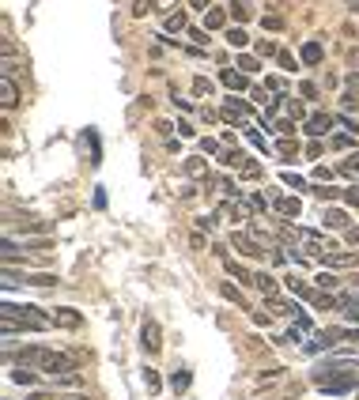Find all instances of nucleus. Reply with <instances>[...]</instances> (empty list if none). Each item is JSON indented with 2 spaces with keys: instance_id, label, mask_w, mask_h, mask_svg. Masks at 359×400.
<instances>
[{
  "instance_id": "obj_1",
  "label": "nucleus",
  "mask_w": 359,
  "mask_h": 400,
  "mask_svg": "<svg viewBox=\"0 0 359 400\" xmlns=\"http://www.w3.org/2000/svg\"><path fill=\"white\" fill-rule=\"evenodd\" d=\"M15 325L20 329H50V313L38 310V306H15V302H4V332H15Z\"/></svg>"
},
{
  "instance_id": "obj_2",
  "label": "nucleus",
  "mask_w": 359,
  "mask_h": 400,
  "mask_svg": "<svg viewBox=\"0 0 359 400\" xmlns=\"http://www.w3.org/2000/svg\"><path fill=\"white\" fill-rule=\"evenodd\" d=\"M80 362L76 351H50V348H42V359H38V366L45 370V374H72V366Z\"/></svg>"
},
{
  "instance_id": "obj_3",
  "label": "nucleus",
  "mask_w": 359,
  "mask_h": 400,
  "mask_svg": "<svg viewBox=\"0 0 359 400\" xmlns=\"http://www.w3.org/2000/svg\"><path fill=\"white\" fill-rule=\"evenodd\" d=\"M250 114H254V110H250V102H242V98H231V95L224 98V121H231V125L246 128V117H250Z\"/></svg>"
},
{
  "instance_id": "obj_4",
  "label": "nucleus",
  "mask_w": 359,
  "mask_h": 400,
  "mask_svg": "<svg viewBox=\"0 0 359 400\" xmlns=\"http://www.w3.org/2000/svg\"><path fill=\"white\" fill-rule=\"evenodd\" d=\"M140 348L148 351V355H159V351H163V329H159V321H144L140 325Z\"/></svg>"
},
{
  "instance_id": "obj_5",
  "label": "nucleus",
  "mask_w": 359,
  "mask_h": 400,
  "mask_svg": "<svg viewBox=\"0 0 359 400\" xmlns=\"http://www.w3.org/2000/svg\"><path fill=\"white\" fill-rule=\"evenodd\" d=\"M359 381L352 378V370H344V374H333V378H318V389L321 393H352Z\"/></svg>"
},
{
  "instance_id": "obj_6",
  "label": "nucleus",
  "mask_w": 359,
  "mask_h": 400,
  "mask_svg": "<svg viewBox=\"0 0 359 400\" xmlns=\"http://www.w3.org/2000/svg\"><path fill=\"white\" fill-rule=\"evenodd\" d=\"M231 242L242 249L246 257H261V253H265V249H261V238H250L246 230H231Z\"/></svg>"
},
{
  "instance_id": "obj_7",
  "label": "nucleus",
  "mask_w": 359,
  "mask_h": 400,
  "mask_svg": "<svg viewBox=\"0 0 359 400\" xmlns=\"http://www.w3.org/2000/svg\"><path fill=\"white\" fill-rule=\"evenodd\" d=\"M321 227L348 230V227H352V216H348V212H340V208H325V212H321Z\"/></svg>"
},
{
  "instance_id": "obj_8",
  "label": "nucleus",
  "mask_w": 359,
  "mask_h": 400,
  "mask_svg": "<svg viewBox=\"0 0 359 400\" xmlns=\"http://www.w3.org/2000/svg\"><path fill=\"white\" fill-rule=\"evenodd\" d=\"M219 83H224L227 91H246V87H250V80H246L242 68H224V72H219Z\"/></svg>"
},
{
  "instance_id": "obj_9",
  "label": "nucleus",
  "mask_w": 359,
  "mask_h": 400,
  "mask_svg": "<svg viewBox=\"0 0 359 400\" xmlns=\"http://www.w3.org/2000/svg\"><path fill=\"white\" fill-rule=\"evenodd\" d=\"M302 128H307V136H325L329 128H333V117L318 110V114H310V117H307V125H302Z\"/></svg>"
},
{
  "instance_id": "obj_10",
  "label": "nucleus",
  "mask_w": 359,
  "mask_h": 400,
  "mask_svg": "<svg viewBox=\"0 0 359 400\" xmlns=\"http://www.w3.org/2000/svg\"><path fill=\"white\" fill-rule=\"evenodd\" d=\"M321 265H329V268H356L359 257H356V253H344V249H337V253H325V257H321Z\"/></svg>"
},
{
  "instance_id": "obj_11",
  "label": "nucleus",
  "mask_w": 359,
  "mask_h": 400,
  "mask_svg": "<svg viewBox=\"0 0 359 400\" xmlns=\"http://www.w3.org/2000/svg\"><path fill=\"white\" fill-rule=\"evenodd\" d=\"M53 318H57V325H64V329H80V310H72V306H61L57 313H53Z\"/></svg>"
},
{
  "instance_id": "obj_12",
  "label": "nucleus",
  "mask_w": 359,
  "mask_h": 400,
  "mask_svg": "<svg viewBox=\"0 0 359 400\" xmlns=\"http://www.w3.org/2000/svg\"><path fill=\"white\" fill-rule=\"evenodd\" d=\"M15 102H20V95H15V80L4 76V87H0V106H4V110H15Z\"/></svg>"
},
{
  "instance_id": "obj_13",
  "label": "nucleus",
  "mask_w": 359,
  "mask_h": 400,
  "mask_svg": "<svg viewBox=\"0 0 359 400\" xmlns=\"http://www.w3.org/2000/svg\"><path fill=\"white\" fill-rule=\"evenodd\" d=\"M224 23H227V12H224V8H208V12H205V31H219Z\"/></svg>"
},
{
  "instance_id": "obj_14",
  "label": "nucleus",
  "mask_w": 359,
  "mask_h": 400,
  "mask_svg": "<svg viewBox=\"0 0 359 400\" xmlns=\"http://www.w3.org/2000/svg\"><path fill=\"white\" fill-rule=\"evenodd\" d=\"M284 110H288L291 121H307V102L302 98H284Z\"/></svg>"
},
{
  "instance_id": "obj_15",
  "label": "nucleus",
  "mask_w": 359,
  "mask_h": 400,
  "mask_svg": "<svg viewBox=\"0 0 359 400\" xmlns=\"http://www.w3.org/2000/svg\"><path fill=\"white\" fill-rule=\"evenodd\" d=\"M299 61L310 64V68H314V64H321V45H318V42H307V45H302V53H299Z\"/></svg>"
},
{
  "instance_id": "obj_16",
  "label": "nucleus",
  "mask_w": 359,
  "mask_h": 400,
  "mask_svg": "<svg viewBox=\"0 0 359 400\" xmlns=\"http://www.w3.org/2000/svg\"><path fill=\"white\" fill-rule=\"evenodd\" d=\"M254 287L265 295V299H272V295H276V280H272L269 272H257V276H254Z\"/></svg>"
},
{
  "instance_id": "obj_17",
  "label": "nucleus",
  "mask_w": 359,
  "mask_h": 400,
  "mask_svg": "<svg viewBox=\"0 0 359 400\" xmlns=\"http://www.w3.org/2000/svg\"><path fill=\"white\" fill-rule=\"evenodd\" d=\"M299 208H302V200L295 197H276V212L280 216H299Z\"/></svg>"
},
{
  "instance_id": "obj_18",
  "label": "nucleus",
  "mask_w": 359,
  "mask_h": 400,
  "mask_svg": "<svg viewBox=\"0 0 359 400\" xmlns=\"http://www.w3.org/2000/svg\"><path fill=\"white\" fill-rule=\"evenodd\" d=\"M219 295H224L227 302H235V306H242V310H246V299H242V291H238V287H235L231 280H227L224 287H219Z\"/></svg>"
},
{
  "instance_id": "obj_19",
  "label": "nucleus",
  "mask_w": 359,
  "mask_h": 400,
  "mask_svg": "<svg viewBox=\"0 0 359 400\" xmlns=\"http://www.w3.org/2000/svg\"><path fill=\"white\" fill-rule=\"evenodd\" d=\"M8 381H15V385H34V374H31V370H23V366H12V370H8Z\"/></svg>"
},
{
  "instance_id": "obj_20",
  "label": "nucleus",
  "mask_w": 359,
  "mask_h": 400,
  "mask_svg": "<svg viewBox=\"0 0 359 400\" xmlns=\"http://www.w3.org/2000/svg\"><path fill=\"white\" fill-rule=\"evenodd\" d=\"M182 27H186V15H182V12H170L167 20H163V31H167V34H178Z\"/></svg>"
},
{
  "instance_id": "obj_21",
  "label": "nucleus",
  "mask_w": 359,
  "mask_h": 400,
  "mask_svg": "<svg viewBox=\"0 0 359 400\" xmlns=\"http://www.w3.org/2000/svg\"><path fill=\"white\" fill-rule=\"evenodd\" d=\"M352 136H356V133H348V128H344V133H333V136H329V144H333L337 151H348V147H352Z\"/></svg>"
},
{
  "instance_id": "obj_22",
  "label": "nucleus",
  "mask_w": 359,
  "mask_h": 400,
  "mask_svg": "<svg viewBox=\"0 0 359 400\" xmlns=\"http://www.w3.org/2000/svg\"><path fill=\"white\" fill-rule=\"evenodd\" d=\"M224 268H227V276H231V280L250 283V276H246V268H242V265H235V260H224Z\"/></svg>"
},
{
  "instance_id": "obj_23",
  "label": "nucleus",
  "mask_w": 359,
  "mask_h": 400,
  "mask_svg": "<svg viewBox=\"0 0 359 400\" xmlns=\"http://www.w3.org/2000/svg\"><path fill=\"white\" fill-rule=\"evenodd\" d=\"M27 400H87L84 393H64V397H57V393H31Z\"/></svg>"
},
{
  "instance_id": "obj_24",
  "label": "nucleus",
  "mask_w": 359,
  "mask_h": 400,
  "mask_svg": "<svg viewBox=\"0 0 359 400\" xmlns=\"http://www.w3.org/2000/svg\"><path fill=\"white\" fill-rule=\"evenodd\" d=\"M340 174H348V178H352V174H359V151H352L344 163H340Z\"/></svg>"
},
{
  "instance_id": "obj_25",
  "label": "nucleus",
  "mask_w": 359,
  "mask_h": 400,
  "mask_svg": "<svg viewBox=\"0 0 359 400\" xmlns=\"http://www.w3.org/2000/svg\"><path fill=\"white\" fill-rule=\"evenodd\" d=\"M246 140H250L254 147H261V155H265V151H269V144H265V136H261V133H257V128H250V125H246Z\"/></svg>"
},
{
  "instance_id": "obj_26",
  "label": "nucleus",
  "mask_w": 359,
  "mask_h": 400,
  "mask_svg": "<svg viewBox=\"0 0 359 400\" xmlns=\"http://www.w3.org/2000/svg\"><path fill=\"white\" fill-rule=\"evenodd\" d=\"M227 42H231V45H238V50H242V45L250 42V38H246V31H242V27H231V31H227Z\"/></svg>"
},
{
  "instance_id": "obj_27",
  "label": "nucleus",
  "mask_w": 359,
  "mask_h": 400,
  "mask_svg": "<svg viewBox=\"0 0 359 400\" xmlns=\"http://www.w3.org/2000/svg\"><path fill=\"white\" fill-rule=\"evenodd\" d=\"M250 98L257 102V106H272V95L265 87H250Z\"/></svg>"
},
{
  "instance_id": "obj_28",
  "label": "nucleus",
  "mask_w": 359,
  "mask_h": 400,
  "mask_svg": "<svg viewBox=\"0 0 359 400\" xmlns=\"http://www.w3.org/2000/svg\"><path fill=\"white\" fill-rule=\"evenodd\" d=\"M276 61H280L284 72H295L299 68V57H291V53H276Z\"/></svg>"
},
{
  "instance_id": "obj_29",
  "label": "nucleus",
  "mask_w": 359,
  "mask_h": 400,
  "mask_svg": "<svg viewBox=\"0 0 359 400\" xmlns=\"http://www.w3.org/2000/svg\"><path fill=\"white\" fill-rule=\"evenodd\" d=\"M193 95H200V98H205V95H212V80L197 76V80H193Z\"/></svg>"
},
{
  "instance_id": "obj_30",
  "label": "nucleus",
  "mask_w": 359,
  "mask_h": 400,
  "mask_svg": "<svg viewBox=\"0 0 359 400\" xmlns=\"http://www.w3.org/2000/svg\"><path fill=\"white\" fill-rule=\"evenodd\" d=\"M299 95L307 98V102L318 98V83H314V80H302V83H299Z\"/></svg>"
},
{
  "instance_id": "obj_31",
  "label": "nucleus",
  "mask_w": 359,
  "mask_h": 400,
  "mask_svg": "<svg viewBox=\"0 0 359 400\" xmlns=\"http://www.w3.org/2000/svg\"><path fill=\"white\" fill-rule=\"evenodd\" d=\"M276 151H280L284 159H295V151H299V147H295V140H280V144H276Z\"/></svg>"
},
{
  "instance_id": "obj_32",
  "label": "nucleus",
  "mask_w": 359,
  "mask_h": 400,
  "mask_svg": "<svg viewBox=\"0 0 359 400\" xmlns=\"http://www.w3.org/2000/svg\"><path fill=\"white\" fill-rule=\"evenodd\" d=\"M144 381H148V393H159V389H163V381H159L155 370H144Z\"/></svg>"
},
{
  "instance_id": "obj_33",
  "label": "nucleus",
  "mask_w": 359,
  "mask_h": 400,
  "mask_svg": "<svg viewBox=\"0 0 359 400\" xmlns=\"http://www.w3.org/2000/svg\"><path fill=\"white\" fill-rule=\"evenodd\" d=\"M291 321H295V329H299V332H307V329H310V321H307V313H302V310H299V306H295V310H291Z\"/></svg>"
},
{
  "instance_id": "obj_34",
  "label": "nucleus",
  "mask_w": 359,
  "mask_h": 400,
  "mask_svg": "<svg viewBox=\"0 0 359 400\" xmlns=\"http://www.w3.org/2000/svg\"><path fill=\"white\" fill-rule=\"evenodd\" d=\"M186 389H189V374L178 370V374H174V393H186Z\"/></svg>"
},
{
  "instance_id": "obj_35",
  "label": "nucleus",
  "mask_w": 359,
  "mask_h": 400,
  "mask_svg": "<svg viewBox=\"0 0 359 400\" xmlns=\"http://www.w3.org/2000/svg\"><path fill=\"white\" fill-rule=\"evenodd\" d=\"M189 38H193V45H200V50H205V45H208V31H200V27H193V31H189Z\"/></svg>"
},
{
  "instance_id": "obj_36",
  "label": "nucleus",
  "mask_w": 359,
  "mask_h": 400,
  "mask_svg": "<svg viewBox=\"0 0 359 400\" xmlns=\"http://www.w3.org/2000/svg\"><path fill=\"white\" fill-rule=\"evenodd\" d=\"M261 27H265V31H284V20H280V15H265Z\"/></svg>"
},
{
  "instance_id": "obj_37",
  "label": "nucleus",
  "mask_w": 359,
  "mask_h": 400,
  "mask_svg": "<svg viewBox=\"0 0 359 400\" xmlns=\"http://www.w3.org/2000/svg\"><path fill=\"white\" fill-rule=\"evenodd\" d=\"M200 147H205L208 155H224V151H227V147H219V140H208V136L200 140Z\"/></svg>"
},
{
  "instance_id": "obj_38",
  "label": "nucleus",
  "mask_w": 359,
  "mask_h": 400,
  "mask_svg": "<svg viewBox=\"0 0 359 400\" xmlns=\"http://www.w3.org/2000/svg\"><path fill=\"white\" fill-rule=\"evenodd\" d=\"M307 299L314 302V306H321V310H329V306H333V299H329V295H314V291H310Z\"/></svg>"
},
{
  "instance_id": "obj_39",
  "label": "nucleus",
  "mask_w": 359,
  "mask_h": 400,
  "mask_svg": "<svg viewBox=\"0 0 359 400\" xmlns=\"http://www.w3.org/2000/svg\"><path fill=\"white\" fill-rule=\"evenodd\" d=\"M265 87H269V91H276V95H280V91L288 87V80H280V76H269V80H265Z\"/></svg>"
},
{
  "instance_id": "obj_40",
  "label": "nucleus",
  "mask_w": 359,
  "mask_h": 400,
  "mask_svg": "<svg viewBox=\"0 0 359 400\" xmlns=\"http://www.w3.org/2000/svg\"><path fill=\"white\" fill-rule=\"evenodd\" d=\"M152 4H155V0H133V15H136V20H140V15L148 12Z\"/></svg>"
},
{
  "instance_id": "obj_41",
  "label": "nucleus",
  "mask_w": 359,
  "mask_h": 400,
  "mask_svg": "<svg viewBox=\"0 0 359 400\" xmlns=\"http://www.w3.org/2000/svg\"><path fill=\"white\" fill-rule=\"evenodd\" d=\"M348 95H359V68H352V76H348Z\"/></svg>"
},
{
  "instance_id": "obj_42",
  "label": "nucleus",
  "mask_w": 359,
  "mask_h": 400,
  "mask_svg": "<svg viewBox=\"0 0 359 400\" xmlns=\"http://www.w3.org/2000/svg\"><path fill=\"white\" fill-rule=\"evenodd\" d=\"M186 170H189V174H205L208 166H205V159H189V163H186Z\"/></svg>"
},
{
  "instance_id": "obj_43",
  "label": "nucleus",
  "mask_w": 359,
  "mask_h": 400,
  "mask_svg": "<svg viewBox=\"0 0 359 400\" xmlns=\"http://www.w3.org/2000/svg\"><path fill=\"white\" fill-rule=\"evenodd\" d=\"M57 385H64V389H80V378H76V374H61Z\"/></svg>"
},
{
  "instance_id": "obj_44",
  "label": "nucleus",
  "mask_w": 359,
  "mask_h": 400,
  "mask_svg": "<svg viewBox=\"0 0 359 400\" xmlns=\"http://www.w3.org/2000/svg\"><path fill=\"white\" fill-rule=\"evenodd\" d=\"M344 200L352 204V208H359V185H348V193H344Z\"/></svg>"
},
{
  "instance_id": "obj_45",
  "label": "nucleus",
  "mask_w": 359,
  "mask_h": 400,
  "mask_svg": "<svg viewBox=\"0 0 359 400\" xmlns=\"http://www.w3.org/2000/svg\"><path fill=\"white\" fill-rule=\"evenodd\" d=\"M238 68H242V72H257L261 64H257V57H242V61H238Z\"/></svg>"
},
{
  "instance_id": "obj_46",
  "label": "nucleus",
  "mask_w": 359,
  "mask_h": 400,
  "mask_svg": "<svg viewBox=\"0 0 359 400\" xmlns=\"http://www.w3.org/2000/svg\"><path fill=\"white\" fill-rule=\"evenodd\" d=\"M257 50H261V57H276V53H280L272 42H257Z\"/></svg>"
},
{
  "instance_id": "obj_47",
  "label": "nucleus",
  "mask_w": 359,
  "mask_h": 400,
  "mask_svg": "<svg viewBox=\"0 0 359 400\" xmlns=\"http://www.w3.org/2000/svg\"><path fill=\"white\" fill-rule=\"evenodd\" d=\"M333 174H337V170H325V166H318V170H314V182L321 185V182H329V178H333Z\"/></svg>"
},
{
  "instance_id": "obj_48",
  "label": "nucleus",
  "mask_w": 359,
  "mask_h": 400,
  "mask_svg": "<svg viewBox=\"0 0 359 400\" xmlns=\"http://www.w3.org/2000/svg\"><path fill=\"white\" fill-rule=\"evenodd\" d=\"M284 182H288L291 189H302V178H295V174H291V170H284Z\"/></svg>"
},
{
  "instance_id": "obj_49",
  "label": "nucleus",
  "mask_w": 359,
  "mask_h": 400,
  "mask_svg": "<svg viewBox=\"0 0 359 400\" xmlns=\"http://www.w3.org/2000/svg\"><path fill=\"white\" fill-rule=\"evenodd\" d=\"M254 325H261V329H265V325H272V318H269L265 310H257V313H254Z\"/></svg>"
},
{
  "instance_id": "obj_50",
  "label": "nucleus",
  "mask_w": 359,
  "mask_h": 400,
  "mask_svg": "<svg viewBox=\"0 0 359 400\" xmlns=\"http://www.w3.org/2000/svg\"><path fill=\"white\" fill-rule=\"evenodd\" d=\"M250 208H254V212L265 208V197H261V193H254V197H250Z\"/></svg>"
},
{
  "instance_id": "obj_51",
  "label": "nucleus",
  "mask_w": 359,
  "mask_h": 400,
  "mask_svg": "<svg viewBox=\"0 0 359 400\" xmlns=\"http://www.w3.org/2000/svg\"><path fill=\"white\" fill-rule=\"evenodd\" d=\"M174 4H178V0H155V8H159V12H167V15H170Z\"/></svg>"
},
{
  "instance_id": "obj_52",
  "label": "nucleus",
  "mask_w": 359,
  "mask_h": 400,
  "mask_svg": "<svg viewBox=\"0 0 359 400\" xmlns=\"http://www.w3.org/2000/svg\"><path fill=\"white\" fill-rule=\"evenodd\" d=\"M344 238L352 242V246H359V227H348V230H344Z\"/></svg>"
},
{
  "instance_id": "obj_53",
  "label": "nucleus",
  "mask_w": 359,
  "mask_h": 400,
  "mask_svg": "<svg viewBox=\"0 0 359 400\" xmlns=\"http://www.w3.org/2000/svg\"><path fill=\"white\" fill-rule=\"evenodd\" d=\"M242 174H246V178H257L261 170H257V163H246V166H242Z\"/></svg>"
},
{
  "instance_id": "obj_54",
  "label": "nucleus",
  "mask_w": 359,
  "mask_h": 400,
  "mask_svg": "<svg viewBox=\"0 0 359 400\" xmlns=\"http://www.w3.org/2000/svg\"><path fill=\"white\" fill-rule=\"evenodd\" d=\"M348 64H352V68L359 64V50H348Z\"/></svg>"
},
{
  "instance_id": "obj_55",
  "label": "nucleus",
  "mask_w": 359,
  "mask_h": 400,
  "mask_svg": "<svg viewBox=\"0 0 359 400\" xmlns=\"http://www.w3.org/2000/svg\"><path fill=\"white\" fill-rule=\"evenodd\" d=\"M193 8H197V12H208V0H193Z\"/></svg>"
},
{
  "instance_id": "obj_56",
  "label": "nucleus",
  "mask_w": 359,
  "mask_h": 400,
  "mask_svg": "<svg viewBox=\"0 0 359 400\" xmlns=\"http://www.w3.org/2000/svg\"><path fill=\"white\" fill-rule=\"evenodd\" d=\"M344 4H348V8H352V12H359V0H344Z\"/></svg>"
}]
</instances>
